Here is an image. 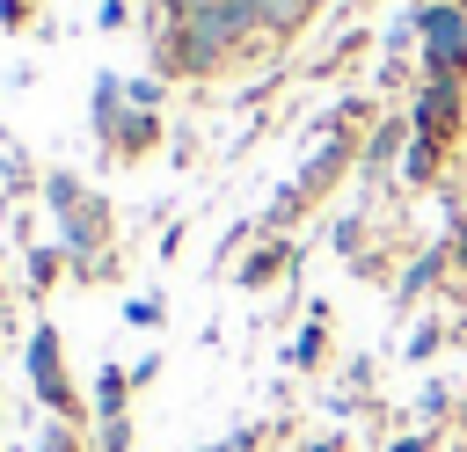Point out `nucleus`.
Listing matches in <instances>:
<instances>
[{
  "label": "nucleus",
  "mask_w": 467,
  "mask_h": 452,
  "mask_svg": "<svg viewBox=\"0 0 467 452\" xmlns=\"http://www.w3.org/2000/svg\"><path fill=\"white\" fill-rule=\"evenodd\" d=\"M409 7H467V0H409Z\"/></svg>",
  "instance_id": "obj_26"
},
{
  "label": "nucleus",
  "mask_w": 467,
  "mask_h": 452,
  "mask_svg": "<svg viewBox=\"0 0 467 452\" xmlns=\"http://www.w3.org/2000/svg\"><path fill=\"white\" fill-rule=\"evenodd\" d=\"M131 117V95H124V80L117 73H95V87H88V131H95V146L109 153V139H117V124Z\"/></svg>",
  "instance_id": "obj_6"
},
{
  "label": "nucleus",
  "mask_w": 467,
  "mask_h": 452,
  "mask_svg": "<svg viewBox=\"0 0 467 452\" xmlns=\"http://www.w3.org/2000/svg\"><path fill=\"white\" fill-rule=\"evenodd\" d=\"M328 0H263V44H292Z\"/></svg>",
  "instance_id": "obj_12"
},
{
  "label": "nucleus",
  "mask_w": 467,
  "mask_h": 452,
  "mask_svg": "<svg viewBox=\"0 0 467 452\" xmlns=\"http://www.w3.org/2000/svg\"><path fill=\"white\" fill-rule=\"evenodd\" d=\"M445 401H452V386H445V379H431V386H423V394H416V423H423V430H431V423H438V416H445Z\"/></svg>",
  "instance_id": "obj_17"
},
{
  "label": "nucleus",
  "mask_w": 467,
  "mask_h": 452,
  "mask_svg": "<svg viewBox=\"0 0 467 452\" xmlns=\"http://www.w3.org/2000/svg\"><path fill=\"white\" fill-rule=\"evenodd\" d=\"M438 153H445V146L409 139V153H401V182H409V190H431V182H438Z\"/></svg>",
  "instance_id": "obj_13"
},
{
  "label": "nucleus",
  "mask_w": 467,
  "mask_h": 452,
  "mask_svg": "<svg viewBox=\"0 0 467 452\" xmlns=\"http://www.w3.org/2000/svg\"><path fill=\"white\" fill-rule=\"evenodd\" d=\"M36 452H88V430L66 423V416H51V423L36 430Z\"/></svg>",
  "instance_id": "obj_15"
},
{
  "label": "nucleus",
  "mask_w": 467,
  "mask_h": 452,
  "mask_svg": "<svg viewBox=\"0 0 467 452\" xmlns=\"http://www.w3.org/2000/svg\"><path fill=\"white\" fill-rule=\"evenodd\" d=\"M467 124V80H423L409 95V131L431 146H452V131Z\"/></svg>",
  "instance_id": "obj_4"
},
{
  "label": "nucleus",
  "mask_w": 467,
  "mask_h": 452,
  "mask_svg": "<svg viewBox=\"0 0 467 452\" xmlns=\"http://www.w3.org/2000/svg\"><path fill=\"white\" fill-rule=\"evenodd\" d=\"M44 211H51V226H58V248H66V262H73V277H109L117 270V211H109V197L88 182V175H73V168H51L44 175Z\"/></svg>",
  "instance_id": "obj_2"
},
{
  "label": "nucleus",
  "mask_w": 467,
  "mask_h": 452,
  "mask_svg": "<svg viewBox=\"0 0 467 452\" xmlns=\"http://www.w3.org/2000/svg\"><path fill=\"white\" fill-rule=\"evenodd\" d=\"M197 452H234V445H226V437H219V445H197Z\"/></svg>",
  "instance_id": "obj_27"
},
{
  "label": "nucleus",
  "mask_w": 467,
  "mask_h": 452,
  "mask_svg": "<svg viewBox=\"0 0 467 452\" xmlns=\"http://www.w3.org/2000/svg\"><path fill=\"white\" fill-rule=\"evenodd\" d=\"M131 394H139L131 372H124V365H102V372H95V401H88V416H95V423H124Z\"/></svg>",
  "instance_id": "obj_11"
},
{
  "label": "nucleus",
  "mask_w": 467,
  "mask_h": 452,
  "mask_svg": "<svg viewBox=\"0 0 467 452\" xmlns=\"http://www.w3.org/2000/svg\"><path fill=\"white\" fill-rule=\"evenodd\" d=\"M153 146H161V109H131V117L117 124V139H109L102 160H124V168H131V160H146Z\"/></svg>",
  "instance_id": "obj_9"
},
{
  "label": "nucleus",
  "mask_w": 467,
  "mask_h": 452,
  "mask_svg": "<svg viewBox=\"0 0 467 452\" xmlns=\"http://www.w3.org/2000/svg\"><path fill=\"white\" fill-rule=\"evenodd\" d=\"M285 270H299V248H292L285 233H270V241H263L255 255H241V270H234V284H241V292H263V284H277Z\"/></svg>",
  "instance_id": "obj_7"
},
{
  "label": "nucleus",
  "mask_w": 467,
  "mask_h": 452,
  "mask_svg": "<svg viewBox=\"0 0 467 452\" xmlns=\"http://www.w3.org/2000/svg\"><path fill=\"white\" fill-rule=\"evenodd\" d=\"M22 372H29L36 408H51V416H66V423H88V401H80V386H73V372H66L58 321H36V328H29V343H22Z\"/></svg>",
  "instance_id": "obj_3"
},
{
  "label": "nucleus",
  "mask_w": 467,
  "mask_h": 452,
  "mask_svg": "<svg viewBox=\"0 0 467 452\" xmlns=\"http://www.w3.org/2000/svg\"><path fill=\"white\" fill-rule=\"evenodd\" d=\"M124 95H131V109H161L168 102V73H139V80H124Z\"/></svg>",
  "instance_id": "obj_16"
},
{
  "label": "nucleus",
  "mask_w": 467,
  "mask_h": 452,
  "mask_svg": "<svg viewBox=\"0 0 467 452\" xmlns=\"http://www.w3.org/2000/svg\"><path fill=\"white\" fill-rule=\"evenodd\" d=\"M431 445H438V437H431V430H409V437H394V445H387V452H431Z\"/></svg>",
  "instance_id": "obj_24"
},
{
  "label": "nucleus",
  "mask_w": 467,
  "mask_h": 452,
  "mask_svg": "<svg viewBox=\"0 0 467 452\" xmlns=\"http://www.w3.org/2000/svg\"><path fill=\"white\" fill-rule=\"evenodd\" d=\"M438 335H445L438 321H416V328H409V365H423V357H438Z\"/></svg>",
  "instance_id": "obj_18"
},
{
  "label": "nucleus",
  "mask_w": 467,
  "mask_h": 452,
  "mask_svg": "<svg viewBox=\"0 0 467 452\" xmlns=\"http://www.w3.org/2000/svg\"><path fill=\"white\" fill-rule=\"evenodd\" d=\"M124 22H131V0H102L95 7V29H124Z\"/></svg>",
  "instance_id": "obj_22"
},
{
  "label": "nucleus",
  "mask_w": 467,
  "mask_h": 452,
  "mask_svg": "<svg viewBox=\"0 0 467 452\" xmlns=\"http://www.w3.org/2000/svg\"><path fill=\"white\" fill-rule=\"evenodd\" d=\"M95 445L102 452H131V416L124 423H95Z\"/></svg>",
  "instance_id": "obj_20"
},
{
  "label": "nucleus",
  "mask_w": 467,
  "mask_h": 452,
  "mask_svg": "<svg viewBox=\"0 0 467 452\" xmlns=\"http://www.w3.org/2000/svg\"><path fill=\"white\" fill-rule=\"evenodd\" d=\"M36 22V0H0V29H29Z\"/></svg>",
  "instance_id": "obj_21"
},
{
  "label": "nucleus",
  "mask_w": 467,
  "mask_h": 452,
  "mask_svg": "<svg viewBox=\"0 0 467 452\" xmlns=\"http://www.w3.org/2000/svg\"><path fill=\"white\" fill-rule=\"evenodd\" d=\"M445 262H452V241H431V248H423V255H416V262L401 270V284H394V299H401V306H416V299H431V292H438V277H445Z\"/></svg>",
  "instance_id": "obj_10"
},
{
  "label": "nucleus",
  "mask_w": 467,
  "mask_h": 452,
  "mask_svg": "<svg viewBox=\"0 0 467 452\" xmlns=\"http://www.w3.org/2000/svg\"><path fill=\"white\" fill-rule=\"evenodd\" d=\"M66 270H73V262H66V248H58V241H51V248H29V292H51Z\"/></svg>",
  "instance_id": "obj_14"
},
{
  "label": "nucleus",
  "mask_w": 467,
  "mask_h": 452,
  "mask_svg": "<svg viewBox=\"0 0 467 452\" xmlns=\"http://www.w3.org/2000/svg\"><path fill=\"white\" fill-rule=\"evenodd\" d=\"M263 36V0H212L197 15L153 22V73L168 80H212Z\"/></svg>",
  "instance_id": "obj_1"
},
{
  "label": "nucleus",
  "mask_w": 467,
  "mask_h": 452,
  "mask_svg": "<svg viewBox=\"0 0 467 452\" xmlns=\"http://www.w3.org/2000/svg\"><path fill=\"white\" fill-rule=\"evenodd\" d=\"M124 321H131V328H161V299H153V292L124 299Z\"/></svg>",
  "instance_id": "obj_19"
},
{
  "label": "nucleus",
  "mask_w": 467,
  "mask_h": 452,
  "mask_svg": "<svg viewBox=\"0 0 467 452\" xmlns=\"http://www.w3.org/2000/svg\"><path fill=\"white\" fill-rule=\"evenodd\" d=\"M321 357H328V299H314L306 321H299V335L285 343V365L292 372H321Z\"/></svg>",
  "instance_id": "obj_8"
},
{
  "label": "nucleus",
  "mask_w": 467,
  "mask_h": 452,
  "mask_svg": "<svg viewBox=\"0 0 467 452\" xmlns=\"http://www.w3.org/2000/svg\"><path fill=\"white\" fill-rule=\"evenodd\" d=\"M306 452H350V445H343V430H328V437H314Z\"/></svg>",
  "instance_id": "obj_25"
},
{
  "label": "nucleus",
  "mask_w": 467,
  "mask_h": 452,
  "mask_svg": "<svg viewBox=\"0 0 467 452\" xmlns=\"http://www.w3.org/2000/svg\"><path fill=\"white\" fill-rule=\"evenodd\" d=\"M153 379H161V350H146V357L131 365V386H153Z\"/></svg>",
  "instance_id": "obj_23"
},
{
  "label": "nucleus",
  "mask_w": 467,
  "mask_h": 452,
  "mask_svg": "<svg viewBox=\"0 0 467 452\" xmlns=\"http://www.w3.org/2000/svg\"><path fill=\"white\" fill-rule=\"evenodd\" d=\"M350 7H365V0H350Z\"/></svg>",
  "instance_id": "obj_28"
},
{
  "label": "nucleus",
  "mask_w": 467,
  "mask_h": 452,
  "mask_svg": "<svg viewBox=\"0 0 467 452\" xmlns=\"http://www.w3.org/2000/svg\"><path fill=\"white\" fill-rule=\"evenodd\" d=\"M409 139H416V131H409V109H401V117H379V124H372V139L358 146V168H365V182H379V175H401V153H409Z\"/></svg>",
  "instance_id": "obj_5"
}]
</instances>
